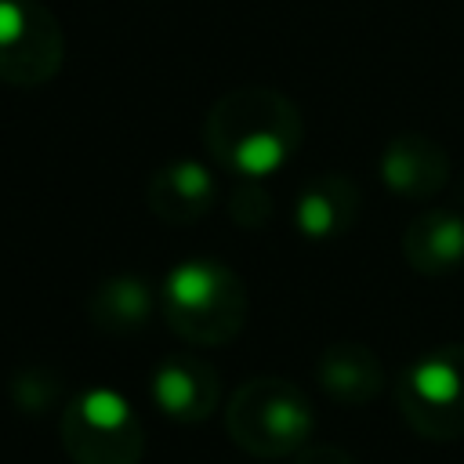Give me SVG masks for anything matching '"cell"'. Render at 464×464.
<instances>
[{"label": "cell", "instance_id": "13", "mask_svg": "<svg viewBox=\"0 0 464 464\" xmlns=\"http://www.w3.org/2000/svg\"><path fill=\"white\" fill-rule=\"evenodd\" d=\"M402 257L420 276H450L464 261V214L424 210L402 232Z\"/></svg>", "mask_w": 464, "mask_h": 464}, {"label": "cell", "instance_id": "8", "mask_svg": "<svg viewBox=\"0 0 464 464\" xmlns=\"http://www.w3.org/2000/svg\"><path fill=\"white\" fill-rule=\"evenodd\" d=\"M377 174L384 188L402 199H431L450 181V152L431 134L402 130L384 145Z\"/></svg>", "mask_w": 464, "mask_h": 464}, {"label": "cell", "instance_id": "6", "mask_svg": "<svg viewBox=\"0 0 464 464\" xmlns=\"http://www.w3.org/2000/svg\"><path fill=\"white\" fill-rule=\"evenodd\" d=\"M65 62V36L40 0H0V83L44 87Z\"/></svg>", "mask_w": 464, "mask_h": 464}, {"label": "cell", "instance_id": "15", "mask_svg": "<svg viewBox=\"0 0 464 464\" xmlns=\"http://www.w3.org/2000/svg\"><path fill=\"white\" fill-rule=\"evenodd\" d=\"M272 214V196L257 178H243L232 192H228V218L243 228H261Z\"/></svg>", "mask_w": 464, "mask_h": 464}, {"label": "cell", "instance_id": "4", "mask_svg": "<svg viewBox=\"0 0 464 464\" xmlns=\"http://www.w3.org/2000/svg\"><path fill=\"white\" fill-rule=\"evenodd\" d=\"M72 464H138L145 453V428L138 410L112 388L76 392L58 424Z\"/></svg>", "mask_w": 464, "mask_h": 464}, {"label": "cell", "instance_id": "2", "mask_svg": "<svg viewBox=\"0 0 464 464\" xmlns=\"http://www.w3.org/2000/svg\"><path fill=\"white\" fill-rule=\"evenodd\" d=\"M243 279L214 257L178 261L160 283V315L188 344L218 348L239 337L246 323Z\"/></svg>", "mask_w": 464, "mask_h": 464}, {"label": "cell", "instance_id": "14", "mask_svg": "<svg viewBox=\"0 0 464 464\" xmlns=\"http://www.w3.org/2000/svg\"><path fill=\"white\" fill-rule=\"evenodd\" d=\"M62 395V381L54 370H40V366H29V370H18L11 377V402L22 410V413H44L54 406V399Z\"/></svg>", "mask_w": 464, "mask_h": 464}, {"label": "cell", "instance_id": "5", "mask_svg": "<svg viewBox=\"0 0 464 464\" xmlns=\"http://www.w3.org/2000/svg\"><path fill=\"white\" fill-rule=\"evenodd\" d=\"M395 406L402 420L431 439L450 442L464 435V344H439L413 359L395 381Z\"/></svg>", "mask_w": 464, "mask_h": 464}, {"label": "cell", "instance_id": "16", "mask_svg": "<svg viewBox=\"0 0 464 464\" xmlns=\"http://www.w3.org/2000/svg\"><path fill=\"white\" fill-rule=\"evenodd\" d=\"M294 464H355L341 446H304L297 450Z\"/></svg>", "mask_w": 464, "mask_h": 464}, {"label": "cell", "instance_id": "12", "mask_svg": "<svg viewBox=\"0 0 464 464\" xmlns=\"http://www.w3.org/2000/svg\"><path fill=\"white\" fill-rule=\"evenodd\" d=\"M160 290L141 272H116L102 279L87 301V315L94 330H105L112 337H134L156 308Z\"/></svg>", "mask_w": 464, "mask_h": 464}, {"label": "cell", "instance_id": "3", "mask_svg": "<svg viewBox=\"0 0 464 464\" xmlns=\"http://www.w3.org/2000/svg\"><path fill=\"white\" fill-rule=\"evenodd\" d=\"M225 428L232 442L254 457H290L308 446L312 402L286 377H254L232 392Z\"/></svg>", "mask_w": 464, "mask_h": 464}, {"label": "cell", "instance_id": "11", "mask_svg": "<svg viewBox=\"0 0 464 464\" xmlns=\"http://www.w3.org/2000/svg\"><path fill=\"white\" fill-rule=\"evenodd\" d=\"M315 377H319V388L334 402H344V406L373 402L384 392V366H381L377 352L362 341H352V337L334 341L319 355Z\"/></svg>", "mask_w": 464, "mask_h": 464}, {"label": "cell", "instance_id": "7", "mask_svg": "<svg viewBox=\"0 0 464 464\" xmlns=\"http://www.w3.org/2000/svg\"><path fill=\"white\" fill-rule=\"evenodd\" d=\"M156 410L174 424H203L221 399V373L199 355H167L149 381Z\"/></svg>", "mask_w": 464, "mask_h": 464}, {"label": "cell", "instance_id": "9", "mask_svg": "<svg viewBox=\"0 0 464 464\" xmlns=\"http://www.w3.org/2000/svg\"><path fill=\"white\" fill-rule=\"evenodd\" d=\"M145 203L167 225H192L218 203V178L203 160H170L152 170Z\"/></svg>", "mask_w": 464, "mask_h": 464}, {"label": "cell", "instance_id": "10", "mask_svg": "<svg viewBox=\"0 0 464 464\" xmlns=\"http://www.w3.org/2000/svg\"><path fill=\"white\" fill-rule=\"evenodd\" d=\"M359 210H362V196L352 178L319 174L304 181L294 196V228L312 243L341 239L355 225Z\"/></svg>", "mask_w": 464, "mask_h": 464}, {"label": "cell", "instance_id": "1", "mask_svg": "<svg viewBox=\"0 0 464 464\" xmlns=\"http://www.w3.org/2000/svg\"><path fill=\"white\" fill-rule=\"evenodd\" d=\"M304 141L297 105L272 87H236L203 120V145L236 178H268L294 160Z\"/></svg>", "mask_w": 464, "mask_h": 464}]
</instances>
